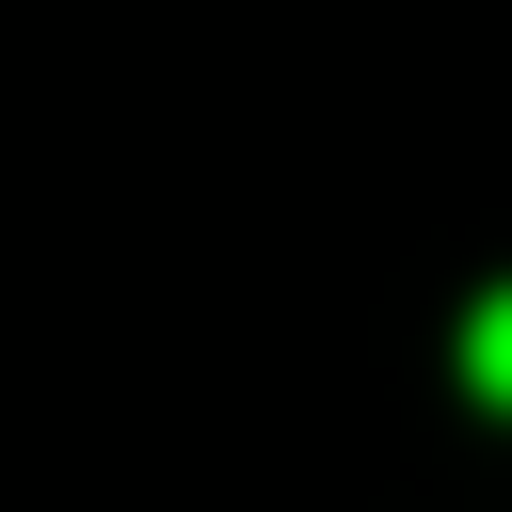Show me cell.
I'll return each instance as SVG.
<instances>
[{"label": "cell", "instance_id": "1", "mask_svg": "<svg viewBox=\"0 0 512 512\" xmlns=\"http://www.w3.org/2000/svg\"><path fill=\"white\" fill-rule=\"evenodd\" d=\"M464 384L512 416V288H480V304H464Z\"/></svg>", "mask_w": 512, "mask_h": 512}]
</instances>
